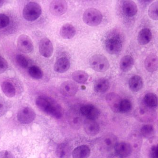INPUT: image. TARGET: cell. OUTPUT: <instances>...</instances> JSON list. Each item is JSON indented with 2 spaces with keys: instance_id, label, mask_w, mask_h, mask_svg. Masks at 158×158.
Returning a JSON list of instances; mask_svg holds the SVG:
<instances>
[{
  "instance_id": "obj_1",
  "label": "cell",
  "mask_w": 158,
  "mask_h": 158,
  "mask_svg": "<svg viewBox=\"0 0 158 158\" xmlns=\"http://www.w3.org/2000/svg\"><path fill=\"white\" fill-rule=\"evenodd\" d=\"M37 107L41 111L56 119L62 117L63 110L60 104L53 99L46 97H39L36 101Z\"/></svg>"
},
{
  "instance_id": "obj_2",
  "label": "cell",
  "mask_w": 158,
  "mask_h": 158,
  "mask_svg": "<svg viewBox=\"0 0 158 158\" xmlns=\"http://www.w3.org/2000/svg\"><path fill=\"white\" fill-rule=\"evenodd\" d=\"M42 14L41 6L37 2H31L27 3L23 10V16L26 21L33 22L37 20Z\"/></svg>"
},
{
  "instance_id": "obj_3",
  "label": "cell",
  "mask_w": 158,
  "mask_h": 158,
  "mask_svg": "<svg viewBox=\"0 0 158 158\" xmlns=\"http://www.w3.org/2000/svg\"><path fill=\"white\" fill-rule=\"evenodd\" d=\"M103 16L97 9L89 8L85 10L83 15L84 22L91 27L98 26L102 22Z\"/></svg>"
},
{
  "instance_id": "obj_4",
  "label": "cell",
  "mask_w": 158,
  "mask_h": 158,
  "mask_svg": "<svg viewBox=\"0 0 158 158\" xmlns=\"http://www.w3.org/2000/svg\"><path fill=\"white\" fill-rule=\"evenodd\" d=\"M91 68L98 72H104L110 67L109 61L102 55H95L91 57L89 60Z\"/></svg>"
},
{
  "instance_id": "obj_5",
  "label": "cell",
  "mask_w": 158,
  "mask_h": 158,
  "mask_svg": "<svg viewBox=\"0 0 158 158\" xmlns=\"http://www.w3.org/2000/svg\"><path fill=\"white\" fill-rule=\"evenodd\" d=\"M17 44L19 50L23 53H30L34 49V45L32 40L25 34H22L19 36Z\"/></svg>"
},
{
  "instance_id": "obj_6",
  "label": "cell",
  "mask_w": 158,
  "mask_h": 158,
  "mask_svg": "<svg viewBox=\"0 0 158 158\" xmlns=\"http://www.w3.org/2000/svg\"><path fill=\"white\" fill-rule=\"evenodd\" d=\"M68 7V3L66 1L55 0L50 3L49 11L53 15L60 16L67 12Z\"/></svg>"
},
{
  "instance_id": "obj_7",
  "label": "cell",
  "mask_w": 158,
  "mask_h": 158,
  "mask_svg": "<svg viewBox=\"0 0 158 158\" xmlns=\"http://www.w3.org/2000/svg\"><path fill=\"white\" fill-rule=\"evenodd\" d=\"M36 114L34 110L29 107H24L20 109L18 113L19 121L23 124H29L34 121Z\"/></svg>"
},
{
  "instance_id": "obj_8",
  "label": "cell",
  "mask_w": 158,
  "mask_h": 158,
  "mask_svg": "<svg viewBox=\"0 0 158 158\" xmlns=\"http://www.w3.org/2000/svg\"><path fill=\"white\" fill-rule=\"evenodd\" d=\"M105 47L106 52L110 54H118L122 49V41L117 37H113L106 40Z\"/></svg>"
},
{
  "instance_id": "obj_9",
  "label": "cell",
  "mask_w": 158,
  "mask_h": 158,
  "mask_svg": "<svg viewBox=\"0 0 158 158\" xmlns=\"http://www.w3.org/2000/svg\"><path fill=\"white\" fill-rule=\"evenodd\" d=\"M140 108L137 109L135 112V115L136 119L143 123L152 122L155 118V114L152 110L149 108Z\"/></svg>"
},
{
  "instance_id": "obj_10",
  "label": "cell",
  "mask_w": 158,
  "mask_h": 158,
  "mask_svg": "<svg viewBox=\"0 0 158 158\" xmlns=\"http://www.w3.org/2000/svg\"><path fill=\"white\" fill-rule=\"evenodd\" d=\"M106 101L112 111L114 113L120 112V106L122 99L117 94L109 93L106 97Z\"/></svg>"
},
{
  "instance_id": "obj_11",
  "label": "cell",
  "mask_w": 158,
  "mask_h": 158,
  "mask_svg": "<svg viewBox=\"0 0 158 158\" xmlns=\"http://www.w3.org/2000/svg\"><path fill=\"white\" fill-rule=\"evenodd\" d=\"M39 49L41 56L46 58H49L52 55L54 48L52 43L47 38H44L40 41Z\"/></svg>"
},
{
  "instance_id": "obj_12",
  "label": "cell",
  "mask_w": 158,
  "mask_h": 158,
  "mask_svg": "<svg viewBox=\"0 0 158 158\" xmlns=\"http://www.w3.org/2000/svg\"><path fill=\"white\" fill-rule=\"evenodd\" d=\"M78 90L77 85L71 81H64L60 86L61 93L65 97H71L75 96Z\"/></svg>"
},
{
  "instance_id": "obj_13",
  "label": "cell",
  "mask_w": 158,
  "mask_h": 158,
  "mask_svg": "<svg viewBox=\"0 0 158 158\" xmlns=\"http://www.w3.org/2000/svg\"><path fill=\"white\" fill-rule=\"evenodd\" d=\"M81 115L86 117V119L94 120L98 119L100 114V111L95 106L92 105L83 106L80 108Z\"/></svg>"
},
{
  "instance_id": "obj_14",
  "label": "cell",
  "mask_w": 158,
  "mask_h": 158,
  "mask_svg": "<svg viewBox=\"0 0 158 158\" xmlns=\"http://www.w3.org/2000/svg\"><path fill=\"white\" fill-rule=\"evenodd\" d=\"M115 153L121 158H126L131 154L132 148L130 144L127 142L117 143L114 148Z\"/></svg>"
},
{
  "instance_id": "obj_15",
  "label": "cell",
  "mask_w": 158,
  "mask_h": 158,
  "mask_svg": "<svg viewBox=\"0 0 158 158\" xmlns=\"http://www.w3.org/2000/svg\"><path fill=\"white\" fill-rule=\"evenodd\" d=\"M117 143V137L115 135L112 134L106 135L100 140L101 146L106 151L114 148Z\"/></svg>"
},
{
  "instance_id": "obj_16",
  "label": "cell",
  "mask_w": 158,
  "mask_h": 158,
  "mask_svg": "<svg viewBox=\"0 0 158 158\" xmlns=\"http://www.w3.org/2000/svg\"><path fill=\"white\" fill-rule=\"evenodd\" d=\"M83 124L85 131L87 135H96L99 132V125L95 120L86 119L84 121Z\"/></svg>"
},
{
  "instance_id": "obj_17",
  "label": "cell",
  "mask_w": 158,
  "mask_h": 158,
  "mask_svg": "<svg viewBox=\"0 0 158 158\" xmlns=\"http://www.w3.org/2000/svg\"><path fill=\"white\" fill-rule=\"evenodd\" d=\"M122 9L124 15L130 17L135 15L138 11L136 4L135 2L131 0H126L123 1Z\"/></svg>"
},
{
  "instance_id": "obj_18",
  "label": "cell",
  "mask_w": 158,
  "mask_h": 158,
  "mask_svg": "<svg viewBox=\"0 0 158 158\" xmlns=\"http://www.w3.org/2000/svg\"><path fill=\"white\" fill-rule=\"evenodd\" d=\"M144 67L148 72L157 71L158 69V56L155 54H151L148 55L145 60Z\"/></svg>"
},
{
  "instance_id": "obj_19",
  "label": "cell",
  "mask_w": 158,
  "mask_h": 158,
  "mask_svg": "<svg viewBox=\"0 0 158 158\" xmlns=\"http://www.w3.org/2000/svg\"><path fill=\"white\" fill-rule=\"evenodd\" d=\"M70 61L66 57H61L56 60L54 66V69L58 73L67 72L70 68Z\"/></svg>"
},
{
  "instance_id": "obj_20",
  "label": "cell",
  "mask_w": 158,
  "mask_h": 158,
  "mask_svg": "<svg viewBox=\"0 0 158 158\" xmlns=\"http://www.w3.org/2000/svg\"><path fill=\"white\" fill-rule=\"evenodd\" d=\"M76 30L74 26L70 23H66L62 26L60 30L61 37L64 39H71L75 36Z\"/></svg>"
},
{
  "instance_id": "obj_21",
  "label": "cell",
  "mask_w": 158,
  "mask_h": 158,
  "mask_svg": "<svg viewBox=\"0 0 158 158\" xmlns=\"http://www.w3.org/2000/svg\"><path fill=\"white\" fill-rule=\"evenodd\" d=\"M110 87V82L106 78H101L95 81L94 85V91L98 93H105Z\"/></svg>"
},
{
  "instance_id": "obj_22",
  "label": "cell",
  "mask_w": 158,
  "mask_h": 158,
  "mask_svg": "<svg viewBox=\"0 0 158 158\" xmlns=\"http://www.w3.org/2000/svg\"><path fill=\"white\" fill-rule=\"evenodd\" d=\"M90 153L89 147L86 145H82L75 148L72 154L73 158H88Z\"/></svg>"
},
{
  "instance_id": "obj_23",
  "label": "cell",
  "mask_w": 158,
  "mask_h": 158,
  "mask_svg": "<svg viewBox=\"0 0 158 158\" xmlns=\"http://www.w3.org/2000/svg\"><path fill=\"white\" fill-rule=\"evenodd\" d=\"M143 79L138 75L131 77L129 81L130 89L133 92H137L140 91L143 87Z\"/></svg>"
},
{
  "instance_id": "obj_24",
  "label": "cell",
  "mask_w": 158,
  "mask_h": 158,
  "mask_svg": "<svg viewBox=\"0 0 158 158\" xmlns=\"http://www.w3.org/2000/svg\"><path fill=\"white\" fill-rule=\"evenodd\" d=\"M152 38V33L148 28H143L139 32L137 40L139 43L142 45L148 44Z\"/></svg>"
},
{
  "instance_id": "obj_25",
  "label": "cell",
  "mask_w": 158,
  "mask_h": 158,
  "mask_svg": "<svg viewBox=\"0 0 158 158\" xmlns=\"http://www.w3.org/2000/svg\"><path fill=\"white\" fill-rule=\"evenodd\" d=\"M134 65L133 58L130 56H123L120 62V70L123 72L130 71Z\"/></svg>"
},
{
  "instance_id": "obj_26",
  "label": "cell",
  "mask_w": 158,
  "mask_h": 158,
  "mask_svg": "<svg viewBox=\"0 0 158 158\" xmlns=\"http://www.w3.org/2000/svg\"><path fill=\"white\" fill-rule=\"evenodd\" d=\"M56 152L59 158H69L71 154V149L68 144L62 143L58 145Z\"/></svg>"
},
{
  "instance_id": "obj_27",
  "label": "cell",
  "mask_w": 158,
  "mask_h": 158,
  "mask_svg": "<svg viewBox=\"0 0 158 158\" xmlns=\"http://www.w3.org/2000/svg\"><path fill=\"white\" fill-rule=\"evenodd\" d=\"M69 122L71 127L75 129L80 128L82 124V118L77 113H70L68 116Z\"/></svg>"
},
{
  "instance_id": "obj_28",
  "label": "cell",
  "mask_w": 158,
  "mask_h": 158,
  "mask_svg": "<svg viewBox=\"0 0 158 158\" xmlns=\"http://www.w3.org/2000/svg\"><path fill=\"white\" fill-rule=\"evenodd\" d=\"M1 88L2 92L8 98H13L15 95V88L10 82L4 81L2 84Z\"/></svg>"
},
{
  "instance_id": "obj_29",
  "label": "cell",
  "mask_w": 158,
  "mask_h": 158,
  "mask_svg": "<svg viewBox=\"0 0 158 158\" xmlns=\"http://www.w3.org/2000/svg\"><path fill=\"white\" fill-rule=\"evenodd\" d=\"M145 104L150 108H155L158 106V98L156 94L152 93H148L143 98Z\"/></svg>"
},
{
  "instance_id": "obj_30",
  "label": "cell",
  "mask_w": 158,
  "mask_h": 158,
  "mask_svg": "<svg viewBox=\"0 0 158 158\" xmlns=\"http://www.w3.org/2000/svg\"><path fill=\"white\" fill-rule=\"evenodd\" d=\"M88 75L85 71L77 70L72 74L73 80L79 84H85L88 80Z\"/></svg>"
},
{
  "instance_id": "obj_31",
  "label": "cell",
  "mask_w": 158,
  "mask_h": 158,
  "mask_svg": "<svg viewBox=\"0 0 158 158\" xmlns=\"http://www.w3.org/2000/svg\"><path fill=\"white\" fill-rule=\"evenodd\" d=\"M142 135L146 138H152L155 134V130L152 125L151 124H145L141 129Z\"/></svg>"
},
{
  "instance_id": "obj_32",
  "label": "cell",
  "mask_w": 158,
  "mask_h": 158,
  "mask_svg": "<svg viewBox=\"0 0 158 158\" xmlns=\"http://www.w3.org/2000/svg\"><path fill=\"white\" fill-rule=\"evenodd\" d=\"M28 72L30 76L33 79H40L43 77V72L40 68L38 66H31L29 69Z\"/></svg>"
},
{
  "instance_id": "obj_33",
  "label": "cell",
  "mask_w": 158,
  "mask_h": 158,
  "mask_svg": "<svg viewBox=\"0 0 158 158\" xmlns=\"http://www.w3.org/2000/svg\"><path fill=\"white\" fill-rule=\"evenodd\" d=\"M148 15L152 20L157 21L158 19V2H153L150 5L148 10Z\"/></svg>"
},
{
  "instance_id": "obj_34",
  "label": "cell",
  "mask_w": 158,
  "mask_h": 158,
  "mask_svg": "<svg viewBox=\"0 0 158 158\" xmlns=\"http://www.w3.org/2000/svg\"><path fill=\"white\" fill-rule=\"evenodd\" d=\"M132 104L129 100L124 99L122 100L120 105V112L123 113H128L131 110Z\"/></svg>"
},
{
  "instance_id": "obj_35",
  "label": "cell",
  "mask_w": 158,
  "mask_h": 158,
  "mask_svg": "<svg viewBox=\"0 0 158 158\" xmlns=\"http://www.w3.org/2000/svg\"><path fill=\"white\" fill-rule=\"evenodd\" d=\"M16 61L19 66L22 68H26L28 65V61L27 58L23 55H17L15 57Z\"/></svg>"
},
{
  "instance_id": "obj_36",
  "label": "cell",
  "mask_w": 158,
  "mask_h": 158,
  "mask_svg": "<svg viewBox=\"0 0 158 158\" xmlns=\"http://www.w3.org/2000/svg\"><path fill=\"white\" fill-rule=\"evenodd\" d=\"M9 23V17L4 14H0V29L5 28Z\"/></svg>"
},
{
  "instance_id": "obj_37",
  "label": "cell",
  "mask_w": 158,
  "mask_h": 158,
  "mask_svg": "<svg viewBox=\"0 0 158 158\" xmlns=\"http://www.w3.org/2000/svg\"><path fill=\"white\" fill-rule=\"evenodd\" d=\"M138 135H134V136H132L131 137V143H132V144H131V145L132 147V149H133V147L138 148L139 147H141V138Z\"/></svg>"
},
{
  "instance_id": "obj_38",
  "label": "cell",
  "mask_w": 158,
  "mask_h": 158,
  "mask_svg": "<svg viewBox=\"0 0 158 158\" xmlns=\"http://www.w3.org/2000/svg\"><path fill=\"white\" fill-rule=\"evenodd\" d=\"M8 68V64L6 60L0 56V74L4 73Z\"/></svg>"
},
{
  "instance_id": "obj_39",
  "label": "cell",
  "mask_w": 158,
  "mask_h": 158,
  "mask_svg": "<svg viewBox=\"0 0 158 158\" xmlns=\"http://www.w3.org/2000/svg\"><path fill=\"white\" fill-rule=\"evenodd\" d=\"M7 109V104L2 98L0 97V117L5 114Z\"/></svg>"
},
{
  "instance_id": "obj_40",
  "label": "cell",
  "mask_w": 158,
  "mask_h": 158,
  "mask_svg": "<svg viewBox=\"0 0 158 158\" xmlns=\"http://www.w3.org/2000/svg\"><path fill=\"white\" fill-rule=\"evenodd\" d=\"M150 158H158V146L153 145L151 148L150 152Z\"/></svg>"
},
{
  "instance_id": "obj_41",
  "label": "cell",
  "mask_w": 158,
  "mask_h": 158,
  "mask_svg": "<svg viewBox=\"0 0 158 158\" xmlns=\"http://www.w3.org/2000/svg\"><path fill=\"white\" fill-rule=\"evenodd\" d=\"M0 158H15V157L9 151H2L0 152Z\"/></svg>"
},
{
  "instance_id": "obj_42",
  "label": "cell",
  "mask_w": 158,
  "mask_h": 158,
  "mask_svg": "<svg viewBox=\"0 0 158 158\" xmlns=\"http://www.w3.org/2000/svg\"><path fill=\"white\" fill-rule=\"evenodd\" d=\"M4 1L2 0H0V8L2 7V5L4 4Z\"/></svg>"
}]
</instances>
